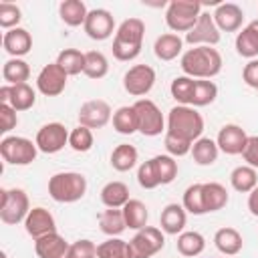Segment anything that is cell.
I'll return each mask as SVG.
<instances>
[{
	"instance_id": "6da1fadb",
	"label": "cell",
	"mask_w": 258,
	"mask_h": 258,
	"mask_svg": "<svg viewBox=\"0 0 258 258\" xmlns=\"http://www.w3.org/2000/svg\"><path fill=\"white\" fill-rule=\"evenodd\" d=\"M222 54L214 46H194L181 54L179 67L185 77L210 81L222 71Z\"/></svg>"
},
{
	"instance_id": "7a4b0ae2",
	"label": "cell",
	"mask_w": 258,
	"mask_h": 258,
	"mask_svg": "<svg viewBox=\"0 0 258 258\" xmlns=\"http://www.w3.org/2000/svg\"><path fill=\"white\" fill-rule=\"evenodd\" d=\"M145 36V24L141 18H127L119 24L113 38V56L117 60H133L139 56Z\"/></svg>"
},
{
	"instance_id": "3957f363",
	"label": "cell",
	"mask_w": 258,
	"mask_h": 258,
	"mask_svg": "<svg viewBox=\"0 0 258 258\" xmlns=\"http://www.w3.org/2000/svg\"><path fill=\"white\" fill-rule=\"evenodd\" d=\"M204 131V117L189 105H175L167 113V129L165 133H171L175 137H181L185 141H198Z\"/></svg>"
},
{
	"instance_id": "277c9868",
	"label": "cell",
	"mask_w": 258,
	"mask_h": 258,
	"mask_svg": "<svg viewBox=\"0 0 258 258\" xmlns=\"http://www.w3.org/2000/svg\"><path fill=\"white\" fill-rule=\"evenodd\" d=\"M87 191V177L79 171H60L48 179V196L58 204L79 202Z\"/></svg>"
},
{
	"instance_id": "5b68a950",
	"label": "cell",
	"mask_w": 258,
	"mask_h": 258,
	"mask_svg": "<svg viewBox=\"0 0 258 258\" xmlns=\"http://www.w3.org/2000/svg\"><path fill=\"white\" fill-rule=\"evenodd\" d=\"M202 14V2L198 0H171L165 10V24L173 32H189Z\"/></svg>"
},
{
	"instance_id": "8992f818",
	"label": "cell",
	"mask_w": 258,
	"mask_h": 258,
	"mask_svg": "<svg viewBox=\"0 0 258 258\" xmlns=\"http://www.w3.org/2000/svg\"><path fill=\"white\" fill-rule=\"evenodd\" d=\"M30 212V202L24 189L20 187H10L0 191V220L6 226H14L26 220Z\"/></svg>"
},
{
	"instance_id": "52a82bcc",
	"label": "cell",
	"mask_w": 258,
	"mask_h": 258,
	"mask_svg": "<svg viewBox=\"0 0 258 258\" xmlns=\"http://www.w3.org/2000/svg\"><path fill=\"white\" fill-rule=\"evenodd\" d=\"M38 147L26 137L18 135H6L0 141V155L10 165H30L36 159Z\"/></svg>"
},
{
	"instance_id": "ba28073f",
	"label": "cell",
	"mask_w": 258,
	"mask_h": 258,
	"mask_svg": "<svg viewBox=\"0 0 258 258\" xmlns=\"http://www.w3.org/2000/svg\"><path fill=\"white\" fill-rule=\"evenodd\" d=\"M165 246V236L155 226H145L135 232L129 240V256L131 258H151Z\"/></svg>"
},
{
	"instance_id": "9c48e42d",
	"label": "cell",
	"mask_w": 258,
	"mask_h": 258,
	"mask_svg": "<svg viewBox=\"0 0 258 258\" xmlns=\"http://www.w3.org/2000/svg\"><path fill=\"white\" fill-rule=\"evenodd\" d=\"M133 109L137 113L139 133H143L147 137L161 135V131L165 129V119H163L161 109L151 99H137L133 103Z\"/></svg>"
},
{
	"instance_id": "30bf717a",
	"label": "cell",
	"mask_w": 258,
	"mask_h": 258,
	"mask_svg": "<svg viewBox=\"0 0 258 258\" xmlns=\"http://www.w3.org/2000/svg\"><path fill=\"white\" fill-rule=\"evenodd\" d=\"M69 133L71 131H67V127L62 123L52 121L38 129L34 143H36L38 151H42V153H48V155L58 153L64 145H69Z\"/></svg>"
},
{
	"instance_id": "8fae6325",
	"label": "cell",
	"mask_w": 258,
	"mask_h": 258,
	"mask_svg": "<svg viewBox=\"0 0 258 258\" xmlns=\"http://www.w3.org/2000/svg\"><path fill=\"white\" fill-rule=\"evenodd\" d=\"M155 85V71L149 64H133L123 77V89L133 97L147 95Z\"/></svg>"
},
{
	"instance_id": "7c38bea8",
	"label": "cell",
	"mask_w": 258,
	"mask_h": 258,
	"mask_svg": "<svg viewBox=\"0 0 258 258\" xmlns=\"http://www.w3.org/2000/svg\"><path fill=\"white\" fill-rule=\"evenodd\" d=\"M185 42L191 46H214L220 42V28L210 12H202L196 26L185 34Z\"/></svg>"
},
{
	"instance_id": "4fadbf2b",
	"label": "cell",
	"mask_w": 258,
	"mask_h": 258,
	"mask_svg": "<svg viewBox=\"0 0 258 258\" xmlns=\"http://www.w3.org/2000/svg\"><path fill=\"white\" fill-rule=\"evenodd\" d=\"M67 79H69V75L56 62H48L40 69V73L36 77V89L44 97H56L64 91Z\"/></svg>"
},
{
	"instance_id": "5bb4252c",
	"label": "cell",
	"mask_w": 258,
	"mask_h": 258,
	"mask_svg": "<svg viewBox=\"0 0 258 258\" xmlns=\"http://www.w3.org/2000/svg\"><path fill=\"white\" fill-rule=\"evenodd\" d=\"M111 121V105L103 99H91L79 109V125L89 129H101Z\"/></svg>"
},
{
	"instance_id": "9a60e30c",
	"label": "cell",
	"mask_w": 258,
	"mask_h": 258,
	"mask_svg": "<svg viewBox=\"0 0 258 258\" xmlns=\"http://www.w3.org/2000/svg\"><path fill=\"white\" fill-rule=\"evenodd\" d=\"M0 103H8L16 113L28 111L36 103V93L28 83L4 85V87H0Z\"/></svg>"
},
{
	"instance_id": "2e32d148",
	"label": "cell",
	"mask_w": 258,
	"mask_h": 258,
	"mask_svg": "<svg viewBox=\"0 0 258 258\" xmlns=\"http://www.w3.org/2000/svg\"><path fill=\"white\" fill-rule=\"evenodd\" d=\"M83 28H85L89 38H93V40H107L113 34V30H115V18H113V14L109 10L95 8V10H89Z\"/></svg>"
},
{
	"instance_id": "e0dca14e",
	"label": "cell",
	"mask_w": 258,
	"mask_h": 258,
	"mask_svg": "<svg viewBox=\"0 0 258 258\" xmlns=\"http://www.w3.org/2000/svg\"><path fill=\"white\" fill-rule=\"evenodd\" d=\"M24 230L28 236H32L34 240L46 236V234H52L56 232V222H54V216L46 210V208H32L24 220Z\"/></svg>"
},
{
	"instance_id": "ac0fdd59",
	"label": "cell",
	"mask_w": 258,
	"mask_h": 258,
	"mask_svg": "<svg viewBox=\"0 0 258 258\" xmlns=\"http://www.w3.org/2000/svg\"><path fill=\"white\" fill-rule=\"evenodd\" d=\"M246 141H248L246 131L240 125H234V123L224 125L218 133V139H216L220 151H224L226 155H242V151L246 147Z\"/></svg>"
},
{
	"instance_id": "d6986e66",
	"label": "cell",
	"mask_w": 258,
	"mask_h": 258,
	"mask_svg": "<svg viewBox=\"0 0 258 258\" xmlns=\"http://www.w3.org/2000/svg\"><path fill=\"white\" fill-rule=\"evenodd\" d=\"M214 22L216 26L220 28V32H236L242 28V22H244V12L238 4L234 2H224V4H218L216 10H214Z\"/></svg>"
},
{
	"instance_id": "ffe728a7",
	"label": "cell",
	"mask_w": 258,
	"mask_h": 258,
	"mask_svg": "<svg viewBox=\"0 0 258 258\" xmlns=\"http://www.w3.org/2000/svg\"><path fill=\"white\" fill-rule=\"evenodd\" d=\"M69 248L71 244L58 232H52L34 240V252L38 258H67Z\"/></svg>"
},
{
	"instance_id": "44dd1931",
	"label": "cell",
	"mask_w": 258,
	"mask_h": 258,
	"mask_svg": "<svg viewBox=\"0 0 258 258\" xmlns=\"http://www.w3.org/2000/svg\"><path fill=\"white\" fill-rule=\"evenodd\" d=\"M2 46H4V50L12 58H20V56H24V54L30 52V48H32V36H30V32L26 28L16 26V28L4 32Z\"/></svg>"
},
{
	"instance_id": "7402d4cb",
	"label": "cell",
	"mask_w": 258,
	"mask_h": 258,
	"mask_svg": "<svg viewBox=\"0 0 258 258\" xmlns=\"http://www.w3.org/2000/svg\"><path fill=\"white\" fill-rule=\"evenodd\" d=\"M185 222H187V212L179 204H167L163 208L161 216H159L161 232L163 234H171V236L181 234L183 228H185Z\"/></svg>"
},
{
	"instance_id": "603a6c76",
	"label": "cell",
	"mask_w": 258,
	"mask_h": 258,
	"mask_svg": "<svg viewBox=\"0 0 258 258\" xmlns=\"http://www.w3.org/2000/svg\"><path fill=\"white\" fill-rule=\"evenodd\" d=\"M236 52L244 58H256L258 56V18L252 20L248 26L242 28L236 36Z\"/></svg>"
},
{
	"instance_id": "cb8c5ba5",
	"label": "cell",
	"mask_w": 258,
	"mask_h": 258,
	"mask_svg": "<svg viewBox=\"0 0 258 258\" xmlns=\"http://www.w3.org/2000/svg\"><path fill=\"white\" fill-rule=\"evenodd\" d=\"M214 244L216 248L224 254V256H236L240 250H242V234L236 230V228H220L216 234H214Z\"/></svg>"
},
{
	"instance_id": "d4e9b609",
	"label": "cell",
	"mask_w": 258,
	"mask_h": 258,
	"mask_svg": "<svg viewBox=\"0 0 258 258\" xmlns=\"http://www.w3.org/2000/svg\"><path fill=\"white\" fill-rule=\"evenodd\" d=\"M181 46H183V40L179 38V34L165 32V34L157 36V40L153 44V52L159 60H173L181 52Z\"/></svg>"
},
{
	"instance_id": "484cf974",
	"label": "cell",
	"mask_w": 258,
	"mask_h": 258,
	"mask_svg": "<svg viewBox=\"0 0 258 258\" xmlns=\"http://www.w3.org/2000/svg\"><path fill=\"white\" fill-rule=\"evenodd\" d=\"M99 228L109 238H119L125 232V228H127L125 218H123V210L109 208V210L101 212V216H99Z\"/></svg>"
},
{
	"instance_id": "4316f807",
	"label": "cell",
	"mask_w": 258,
	"mask_h": 258,
	"mask_svg": "<svg viewBox=\"0 0 258 258\" xmlns=\"http://www.w3.org/2000/svg\"><path fill=\"white\" fill-rule=\"evenodd\" d=\"M58 14L67 26H81V24H85L89 10H87L85 2H81V0H62L58 6Z\"/></svg>"
},
{
	"instance_id": "83f0119b",
	"label": "cell",
	"mask_w": 258,
	"mask_h": 258,
	"mask_svg": "<svg viewBox=\"0 0 258 258\" xmlns=\"http://www.w3.org/2000/svg\"><path fill=\"white\" fill-rule=\"evenodd\" d=\"M230 183L240 194H250L258 185V173L250 165H238L230 173Z\"/></svg>"
},
{
	"instance_id": "f1b7e54d",
	"label": "cell",
	"mask_w": 258,
	"mask_h": 258,
	"mask_svg": "<svg viewBox=\"0 0 258 258\" xmlns=\"http://www.w3.org/2000/svg\"><path fill=\"white\" fill-rule=\"evenodd\" d=\"M129 187L123 181H109L101 189V202L107 208H123L129 202Z\"/></svg>"
},
{
	"instance_id": "f546056e",
	"label": "cell",
	"mask_w": 258,
	"mask_h": 258,
	"mask_svg": "<svg viewBox=\"0 0 258 258\" xmlns=\"http://www.w3.org/2000/svg\"><path fill=\"white\" fill-rule=\"evenodd\" d=\"M121 210H123V218H125L127 228H131V230H141V228L147 226L149 212H147V206H145L141 200H129Z\"/></svg>"
},
{
	"instance_id": "4dcf8cb0",
	"label": "cell",
	"mask_w": 258,
	"mask_h": 258,
	"mask_svg": "<svg viewBox=\"0 0 258 258\" xmlns=\"http://www.w3.org/2000/svg\"><path fill=\"white\" fill-rule=\"evenodd\" d=\"M175 246H177V252H179L181 256L194 258V256H200V254L204 252V248H206V238H204L200 232H196V230L181 232V234L177 236Z\"/></svg>"
},
{
	"instance_id": "1f68e13d",
	"label": "cell",
	"mask_w": 258,
	"mask_h": 258,
	"mask_svg": "<svg viewBox=\"0 0 258 258\" xmlns=\"http://www.w3.org/2000/svg\"><path fill=\"white\" fill-rule=\"evenodd\" d=\"M218 153H220V147L210 137H200L191 145V157L198 165H212L218 159Z\"/></svg>"
},
{
	"instance_id": "d6a6232c",
	"label": "cell",
	"mask_w": 258,
	"mask_h": 258,
	"mask_svg": "<svg viewBox=\"0 0 258 258\" xmlns=\"http://www.w3.org/2000/svg\"><path fill=\"white\" fill-rule=\"evenodd\" d=\"M230 196H228V189L218 183V181H208L204 183V206H206V212H218L222 208H226Z\"/></svg>"
},
{
	"instance_id": "836d02e7",
	"label": "cell",
	"mask_w": 258,
	"mask_h": 258,
	"mask_svg": "<svg viewBox=\"0 0 258 258\" xmlns=\"http://www.w3.org/2000/svg\"><path fill=\"white\" fill-rule=\"evenodd\" d=\"M113 129L121 135H133L135 131H139V125H137V113L133 109V105H125V107H119L115 113H113Z\"/></svg>"
},
{
	"instance_id": "e575fe53",
	"label": "cell",
	"mask_w": 258,
	"mask_h": 258,
	"mask_svg": "<svg viewBox=\"0 0 258 258\" xmlns=\"http://www.w3.org/2000/svg\"><path fill=\"white\" fill-rule=\"evenodd\" d=\"M69 77L73 75H79L85 71V52L77 50V48H64L58 52L56 60H54Z\"/></svg>"
},
{
	"instance_id": "d590c367",
	"label": "cell",
	"mask_w": 258,
	"mask_h": 258,
	"mask_svg": "<svg viewBox=\"0 0 258 258\" xmlns=\"http://www.w3.org/2000/svg\"><path fill=\"white\" fill-rule=\"evenodd\" d=\"M30 77V67L26 60L22 58H10L4 62L2 67V79L6 81V85H20L26 83Z\"/></svg>"
},
{
	"instance_id": "8d00e7d4",
	"label": "cell",
	"mask_w": 258,
	"mask_h": 258,
	"mask_svg": "<svg viewBox=\"0 0 258 258\" xmlns=\"http://www.w3.org/2000/svg\"><path fill=\"white\" fill-rule=\"evenodd\" d=\"M137 155H139V153H137V149H135L133 145L121 143V145H117V147L113 149V153H111V165H113V169H117V171H129V169L135 167Z\"/></svg>"
},
{
	"instance_id": "74e56055",
	"label": "cell",
	"mask_w": 258,
	"mask_h": 258,
	"mask_svg": "<svg viewBox=\"0 0 258 258\" xmlns=\"http://www.w3.org/2000/svg\"><path fill=\"white\" fill-rule=\"evenodd\" d=\"M151 163H153V169H155L159 185H167L177 177V161H175V157H171V155H155V157H151Z\"/></svg>"
},
{
	"instance_id": "f35d334b",
	"label": "cell",
	"mask_w": 258,
	"mask_h": 258,
	"mask_svg": "<svg viewBox=\"0 0 258 258\" xmlns=\"http://www.w3.org/2000/svg\"><path fill=\"white\" fill-rule=\"evenodd\" d=\"M89 79H103L109 73V60L101 50H89L85 52V71Z\"/></svg>"
},
{
	"instance_id": "ab89813d",
	"label": "cell",
	"mask_w": 258,
	"mask_h": 258,
	"mask_svg": "<svg viewBox=\"0 0 258 258\" xmlns=\"http://www.w3.org/2000/svg\"><path fill=\"white\" fill-rule=\"evenodd\" d=\"M183 210L194 214V216H202L208 214L206 206H204V183H191L185 191H183V202H181Z\"/></svg>"
},
{
	"instance_id": "60d3db41",
	"label": "cell",
	"mask_w": 258,
	"mask_h": 258,
	"mask_svg": "<svg viewBox=\"0 0 258 258\" xmlns=\"http://www.w3.org/2000/svg\"><path fill=\"white\" fill-rule=\"evenodd\" d=\"M218 97V87L214 81H206V79H200L196 81V87H194V97H191V103L189 107H206L210 103H214Z\"/></svg>"
},
{
	"instance_id": "b9f144b4",
	"label": "cell",
	"mask_w": 258,
	"mask_h": 258,
	"mask_svg": "<svg viewBox=\"0 0 258 258\" xmlns=\"http://www.w3.org/2000/svg\"><path fill=\"white\" fill-rule=\"evenodd\" d=\"M194 87H196V81L191 77H175L169 85V93L171 97L177 101V105H189L191 103V97H194Z\"/></svg>"
},
{
	"instance_id": "7bdbcfd3",
	"label": "cell",
	"mask_w": 258,
	"mask_h": 258,
	"mask_svg": "<svg viewBox=\"0 0 258 258\" xmlns=\"http://www.w3.org/2000/svg\"><path fill=\"white\" fill-rule=\"evenodd\" d=\"M97 258H131L129 242L121 238H109L97 246Z\"/></svg>"
},
{
	"instance_id": "ee69618b",
	"label": "cell",
	"mask_w": 258,
	"mask_h": 258,
	"mask_svg": "<svg viewBox=\"0 0 258 258\" xmlns=\"http://www.w3.org/2000/svg\"><path fill=\"white\" fill-rule=\"evenodd\" d=\"M95 143V137H93V131L89 127H83V125H77L71 133H69V145L71 149L79 151V153H85L93 147Z\"/></svg>"
},
{
	"instance_id": "f6af8a7d",
	"label": "cell",
	"mask_w": 258,
	"mask_h": 258,
	"mask_svg": "<svg viewBox=\"0 0 258 258\" xmlns=\"http://www.w3.org/2000/svg\"><path fill=\"white\" fill-rule=\"evenodd\" d=\"M22 18V12L16 4L12 2H0V26L6 28V30H12L18 26Z\"/></svg>"
},
{
	"instance_id": "bcb514c9",
	"label": "cell",
	"mask_w": 258,
	"mask_h": 258,
	"mask_svg": "<svg viewBox=\"0 0 258 258\" xmlns=\"http://www.w3.org/2000/svg\"><path fill=\"white\" fill-rule=\"evenodd\" d=\"M163 145L167 149V155L171 157H183L187 153H191V141H185L181 137H175L171 133H165V139H163Z\"/></svg>"
},
{
	"instance_id": "7dc6e473",
	"label": "cell",
	"mask_w": 258,
	"mask_h": 258,
	"mask_svg": "<svg viewBox=\"0 0 258 258\" xmlns=\"http://www.w3.org/2000/svg\"><path fill=\"white\" fill-rule=\"evenodd\" d=\"M67 258H97V246H95V242H91L87 238L77 240L71 244Z\"/></svg>"
},
{
	"instance_id": "c3c4849f",
	"label": "cell",
	"mask_w": 258,
	"mask_h": 258,
	"mask_svg": "<svg viewBox=\"0 0 258 258\" xmlns=\"http://www.w3.org/2000/svg\"><path fill=\"white\" fill-rule=\"evenodd\" d=\"M137 181H139V185H141L143 189H155V187L159 185L151 159H149V161H143V163L139 165V169H137Z\"/></svg>"
},
{
	"instance_id": "681fc988",
	"label": "cell",
	"mask_w": 258,
	"mask_h": 258,
	"mask_svg": "<svg viewBox=\"0 0 258 258\" xmlns=\"http://www.w3.org/2000/svg\"><path fill=\"white\" fill-rule=\"evenodd\" d=\"M18 125V115H16V111L8 105V103H0V131L2 133H8V131H12L14 127Z\"/></svg>"
},
{
	"instance_id": "f907efd6",
	"label": "cell",
	"mask_w": 258,
	"mask_h": 258,
	"mask_svg": "<svg viewBox=\"0 0 258 258\" xmlns=\"http://www.w3.org/2000/svg\"><path fill=\"white\" fill-rule=\"evenodd\" d=\"M242 157L246 161V165L258 169V135H248L246 147L242 151Z\"/></svg>"
},
{
	"instance_id": "816d5d0a",
	"label": "cell",
	"mask_w": 258,
	"mask_h": 258,
	"mask_svg": "<svg viewBox=\"0 0 258 258\" xmlns=\"http://www.w3.org/2000/svg\"><path fill=\"white\" fill-rule=\"evenodd\" d=\"M242 79H244V83H246L248 87L258 89V58L248 60V64H246L244 71H242Z\"/></svg>"
},
{
	"instance_id": "f5cc1de1",
	"label": "cell",
	"mask_w": 258,
	"mask_h": 258,
	"mask_svg": "<svg viewBox=\"0 0 258 258\" xmlns=\"http://www.w3.org/2000/svg\"><path fill=\"white\" fill-rule=\"evenodd\" d=\"M248 210H250L252 216L258 218V185H256V187L250 191V196H248Z\"/></svg>"
},
{
	"instance_id": "db71d44e",
	"label": "cell",
	"mask_w": 258,
	"mask_h": 258,
	"mask_svg": "<svg viewBox=\"0 0 258 258\" xmlns=\"http://www.w3.org/2000/svg\"><path fill=\"white\" fill-rule=\"evenodd\" d=\"M256 91H258V89H256Z\"/></svg>"
}]
</instances>
